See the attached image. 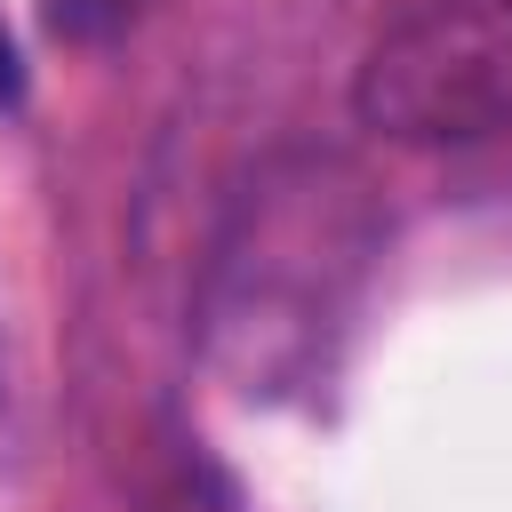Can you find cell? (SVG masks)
<instances>
[{
	"label": "cell",
	"instance_id": "obj_3",
	"mask_svg": "<svg viewBox=\"0 0 512 512\" xmlns=\"http://www.w3.org/2000/svg\"><path fill=\"white\" fill-rule=\"evenodd\" d=\"M16 88H24V64H16V40L0 24V104H16Z\"/></svg>",
	"mask_w": 512,
	"mask_h": 512
},
{
	"label": "cell",
	"instance_id": "obj_2",
	"mask_svg": "<svg viewBox=\"0 0 512 512\" xmlns=\"http://www.w3.org/2000/svg\"><path fill=\"white\" fill-rule=\"evenodd\" d=\"M152 512H232V504H224V488H208V480H176Z\"/></svg>",
	"mask_w": 512,
	"mask_h": 512
},
{
	"label": "cell",
	"instance_id": "obj_1",
	"mask_svg": "<svg viewBox=\"0 0 512 512\" xmlns=\"http://www.w3.org/2000/svg\"><path fill=\"white\" fill-rule=\"evenodd\" d=\"M352 104L392 144L512 128V0H416L360 64Z\"/></svg>",
	"mask_w": 512,
	"mask_h": 512
}]
</instances>
